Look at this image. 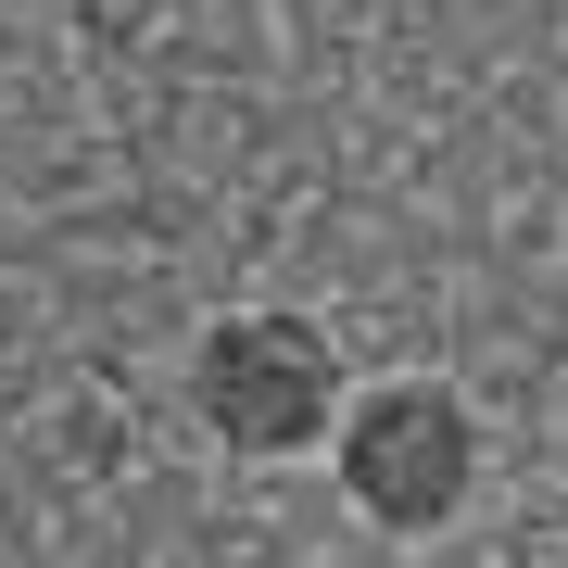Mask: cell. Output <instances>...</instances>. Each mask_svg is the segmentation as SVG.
I'll use <instances>...</instances> for the list:
<instances>
[{
    "label": "cell",
    "instance_id": "cell-1",
    "mask_svg": "<svg viewBox=\"0 0 568 568\" xmlns=\"http://www.w3.org/2000/svg\"><path fill=\"white\" fill-rule=\"evenodd\" d=\"M190 405L227 455H304L328 443V417H342V354H328L316 316L291 304H241L203 328V354H190Z\"/></svg>",
    "mask_w": 568,
    "mask_h": 568
},
{
    "label": "cell",
    "instance_id": "cell-2",
    "mask_svg": "<svg viewBox=\"0 0 568 568\" xmlns=\"http://www.w3.org/2000/svg\"><path fill=\"white\" fill-rule=\"evenodd\" d=\"M342 493L366 530H443L480 493V417L443 379H392L342 405Z\"/></svg>",
    "mask_w": 568,
    "mask_h": 568
}]
</instances>
